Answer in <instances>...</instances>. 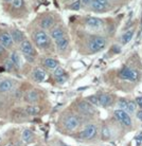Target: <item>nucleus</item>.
I'll list each match as a JSON object with an SVG mask.
<instances>
[{
  "instance_id": "f257e3e1",
  "label": "nucleus",
  "mask_w": 142,
  "mask_h": 146,
  "mask_svg": "<svg viewBox=\"0 0 142 146\" xmlns=\"http://www.w3.org/2000/svg\"><path fill=\"white\" fill-rule=\"evenodd\" d=\"M81 117L77 114H68L66 115L64 121H63V125L64 128L68 131H74L81 126Z\"/></svg>"
},
{
  "instance_id": "f03ea898",
  "label": "nucleus",
  "mask_w": 142,
  "mask_h": 146,
  "mask_svg": "<svg viewBox=\"0 0 142 146\" xmlns=\"http://www.w3.org/2000/svg\"><path fill=\"white\" fill-rule=\"evenodd\" d=\"M33 39H34L37 47L40 49H46L50 46V36L44 30H39V31L35 32Z\"/></svg>"
},
{
  "instance_id": "7ed1b4c3",
  "label": "nucleus",
  "mask_w": 142,
  "mask_h": 146,
  "mask_svg": "<svg viewBox=\"0 0 142 146\" xmlns=\"http://www.w3.org/2000/svg\"><path fill=\"white\" fill-rule=\"evenodd\" d=\"M106 44H107V40H106L104 37L95 36L88 41V49H89L92 53L100 52L106 47Z\"/></svg>"
},
{
  "instance_id": "20e7f679",
  "label": "nucleus",
  "mask_w": 142,
  "mask_h": 146,
  "mask_svg": "<svg viewBox=\"0 0 142 146\" xmlns=\"http://www.w3.org/2000/svg\"><path fill=\"white\" fill-rule=\"evenodd\" d=\"M98 135V126L95 124H88L77 135V138L82 140H92Z\"/></svg>"
},
{
  "instance_id": "39448f33",
  "label": "nucleus",
  "mask_w": 142,
  "mask_h": 146,
  "mask_svg": "<svg viewBox=\"0 0 142 146\" xmlns=\"http://www.w3.org/2000/svg\"><path fill=\"white\" fill-rule=\"evenodd\" d=\"M113 115L117 120L120 122L121 124L124 125V126H131V115L127 111L122 109H116L113 111Z\"/></svg>"
},
{
  "instance_id": "423d86ee",
  "label": "nucleus",
  "mask_w": 142,
  "mask_h": 146,
  "mask_svg": "<svg viewBox=\"0 0 142 146\" xmlns=\"http://www.w3.org/2000/svg\"><path fill=\"white\" fill-rule=\"evenodd\" d=\"M77 110L79 112L84 115H93L95 113V109L93 105H91L88 101H82L77 104Z\"/></svg>"
},
{
  "instance_id": "0eeeda50",
  "label": "nucleus",
  "mask_w": 142,
  "mask_h": 146,
  "mask_svg": "<svg viewBox=\"0 0 142 146\" xmlns=\"http://www.w3.org/2000/svg\"><path fill=\"white\" fill-rule=\"evenodd\" d=\"M119 75H120L121 78L129 80V82H135L138 78V72L136 70L129 69V68H123L120 71Z\"/></svg>"
},
{
  "instance_id": "6e6552de",
  "label": "nucleus",
  "mask_w": 142,
  "mask_h": 146,
  "mask_svg": "<svg viewBox=\"0 0 142 146\" xmlns=\"http://www.w3.org/2000/svg\"><path fill=\"white\" fill-rule=\"evenodd\" d=\"M20 51L26 55L27 57L34 56V48H33V44L30 42L29 40H23L20 44Z\"/></svg>"
},
{
  "instance_id": "1a4fd4ad",
  "label": "nucleus",
  "mask_w": 142,
  "mask_h": 146,
  "mask_svg": "<svg viewBox=\"0 0 142 146\" xmlns=\"http://www.w3.org/2000/svg\"><path fill=\"white\" fill-rule=\"evenodd\" d=\"M0 44L5 48H11L14 44V40L12 38L11 33H9V32L0 33Z\"/></svg>"
},
{
  "instance_id": "9d476101",
  "label": "nucleus",
  "mask_w": 142,
  "mask_h": 146,
  "mask_svg": "<svg viewBox=\"0 0 142 146\" xmlns=\"http://www.w3.org/2000/svg\"><path fill=\"white\" fill-rule=\"evenodd\" d=\"M33 78L38 82V83H41V82H45V80L48 78V75L46 71L43 70L41 68H35L34 71H33Z\"/></svg>"
},
{
  "instance_id": "9b49d317",
  "label": "nucleus",
  "mask_w": 142,
  "mask_h": 146,
  "mask_svg": "<svg viewBox=\"0 0 142 146\" xmlns=\"http://www.w3.org/2000/svg\"><path fill=\"white\" fill-rule=\"evenodd\" d=\"M85 22H86V26L91 29H101L103 26L102 20L97 17H88Z\"/></svg>"
},
{
  "instance_id": "f8f14e48",
  "label": "nucleus",
  "mask_w": 142,
  "mask_h": 146,
  "mask_svg": "<svg viewBox=\"0 0 142 146\" xmlns=\"http://www.w3.org/2000/svg\"><path fill=\"white\" fill-rule=\"evenodd\" d=\"M99 104L101 107L107 108V107L111 106L113 104V98L109 94H101L99 95Z\"/></svg>"
},
{
  "instance_id": "ddd939ff",
  "label": "nucleus",
  "mask_w": 142,
  "mask_h": 146,
  "mask_svg": "<svg viewBox=\"0 0 142 146\" xmlns=\"http://www.w3.org/2000/svg\"><path fill=\"white\" fill-rule=\"evenodd\" d=\"M34 138H35V135H34V133H33L31 129H29V128L23 129V131L21 133L22 142H25L26 144H31L34 141Z\"/></svg>"
},
{
  "instance_id": "4468645a",
  "label": "nucleus",
  "mask_w": 142,
  "mask_h": 146,
  "mask_svg": "<svg viewBox=\"0 0 142 146\" xmlns=\"http://www.w3.org/2000/svg\"><path fill=\"white\" fill-rule=\"evenodd\" d=\"M13 87H14V82L11 80H3L0 82V92L1 93L11 91Z\"/></svg>"
},
{
  "instance_id": "2eb2a0df",
  "label": "nucleus",
  "mask_w": 142,
  "mask_h": 146,
  "mask_svg": "<svg viewBox=\"0 0 142 146\" xmlns=\"http://www.w3.org/2000/svg\"><path fill=\"white\" fill-rule=\"evenodd\" d=\"M38 100H39V95H38V93L36 91H34V90H30L25 95V101L27 103H30V104H34Z\"/></svg>"
},
{
  "instance_id": "dca6fc26",
  "label": "nucleus",
  "mask_w": 142,
  "mask_h": 146,
  "mask_svg": "<svg viewBox=\"0 0 142 146\" xmlns=\"http://www.w3.org/2000/svg\"><path fill=\"white\" fill-rule=\"evenodd\" d=\"M43 65H44L46 68L50 70H53L54 71L58 66V62L56 59L54 58H51V57H47V58H44L43 59Z\"/></svg>"
},
{
  "instance_id": "f3484780",
  "label": "nucleus",
  "mask_w": 142,
  "mask_h": 146,
  "mask_svg": "<svg viewBox=\"0 0 142 146\" xmlns=\"http://www.w3.org/2000/svg\"><path fill=\"white\" fill-rule=\"evenodd\" d=\"M11 35L12 38L14 40V42H17V44H21L22 41L25 40V35L22 33L20 30L14 29L11 31Z\"/></svg>"
},
{
  "instance_id": "a211bd4d",
  "label": "nucleus",
  "mask_w": 142,
  "mask_h": 146,
  "mask_svg": "<svg viewBox=\"0 0 142 146\" xmlns=\"http://www.w3.org/2000/svg\"><path fill=\"white\" fill-rule=\"evenodd\" d=\"M50 37H51L52 39L56 41L58 39H62L64 38L65 36V32H64V30L62 28H55L51 31V33H50Z\"/></svg>"
},
{
  "instance_id": "6ab92c4d",
  "label": "nucleus",
  "mask_w": 142,
  "mask_h": 146,
  "mask_svg": "<svg viewBox=\"0 0 142 146\" xmlns=\"http://www.w3.org/2000/svg\"><path fill=\"white\" fill-rule=\"evenodd\" d=\"M55 46H56V49H57L58 51H65L66 49L68 48V46H69V40H68L67 37H64L62 39L56 40L55 41Z\"/></svg>"
},
{
  "instance_id": "aec40b11",
  "label": "nucleus",
  "mask_w": 142,
  "mask_h": 146,
  "mask_svg": "<svg viewBox=\"0 0 142 146\" xmlns=\"http://www.w3.org/2000/svg\"><path fill=\"white\" fill-rule=\"evenodd\" d=\"M40 112V108L36 105H29L25 108V113L27 115H30V117H34V115H37L38 113Z\"/></svg>"
},
{
  "instance_id": "412c9836",
  "label": "nucleus",
  "mask_w": 142,
  "mask_h": 146,
  "mask_svg": "<svg viewBox=\"0 0 142 146\" xmlns=\"http://www.w3.org/2000/svg\"><path fill=\"white\" fill-rule=\"evenodd\" d=\"M53 25H54V19L51 16H47L44 19H41V21H40V27L43 29H46V30L50 29Z\"/></svg>"
},
{
  "instance_id": "4be33fe9",
  "label": "nucleus",
  "mask_w": 142,
  "mask_h": 146,
  "mask_svg": "<svg viewBox=\"0 0 142 146\" xmlns=\"http://www.w3.org/2000/svg\"><path fill=\"white\" fill-rule=\"evenodd\" d=\"M12 60V62L14 64V66L16 67V68H20L21 67V57H20V55L17 53V52H12L11 54V58H10Z\"/></svg>"
},
{
  "instance_id": "5701e85b",
  "label": "nucleus",
  "mask_w": 142,
  "mask_h": 146,
  "mask_svg": "<svg viewBox=\"0 0 142 146\" xmlns=\"http://www.w3.org/2000/svg\"><path fill=\"white\" fill-rule=\"evenodd\" d=\"M90 5H91V7L97 12H105L106 7H105V5H103L102 3H100L97 0H92Z\"/></svg>"
},
{
  "instance_id": "b1692460",
  "label": "nucleus",
  "mask_w": 142,
  "mask_h": 146,
  "mask_svg": "<svg viewBox=\"0 0 142 146\" xmlns=\"http://www.w3.org/2000/svg\"><path fill=\"white\" fill-rule=\"evenodd\" d=\"M101 135H102V139L104 140V141L109 140L110 138H111V132H110V129L108 126H106V125L103 126L102 131H101Z\"/></svg>"
},
{
  "instance_id": "393cba45",
  "label": "nucleus",
  "mask_w": 142,
  "mask_h": 146,
  "mask_svg": "<svg viewBox=\"0 0 142 146\" xmlns=\"http://www.w3.org/2000/svg\"><path fill=\"white\" fill-rule=\"evenodd\" d=\"M133 36H134V31H127V32H125V33L122 35V39H121V41H122V44H128L129 41L131 40V38H133Z\"/></svg>"
},
{
  "instance_id": "a878e982",
  "label": "nucleus",
  "mask_w": 142,
  "mask_h": 146,
  "mask_svg": "<svg viewBox=\"0 0 142 146\" xmlns=\"http://www.w3.org/2000/svg\"><path fill=\"white\" fill-rule=\"evenodd\" d=\"M136 108H137V103L134 102V101H128L126 111H127L128 113L136 112Z\"/></svg>"
},
{
  "instance_id": "bb28decb",
  "label": "nucleus",
  "mask_w": 142,
  "mask_h": 146,
  "mask_svg": "<svg viewBox=\"0 0 142 146\" xmlns=\"http://www.w3.org/2000/svg\"><path fill=\"white\" fill-rule=\"evenodd\" d=\"M87 101L93 106H100V104H99V95H91L87 99Z\"/></svg>"
},
{
  "instance_id": "cd10ccee",
  "label": "nucleus",
  "mask_w": 142,
  "mask_h": 146,
  "mask_svg": "<svg viewBox=\"0 0 142 146\" xmlns=\"http://www.w3.org/2000/svg\"><path fill=\"white\" fill-rule=\"evenodd\" d=\"M127 103L128 101L125 99H120L118 101V107H119V109H122V110H125L126 111V108H127Z\"/></svg>"
},
{
  "instance_id": "c85d7f7f",
  "label": "nucleus",
  "mask_w": 142,
  "mask_h": 146,
  "mask_svg": "<svg viewBox=\"0 0 142 146\" xmlns=\"http://www.w3.org/2000/svg\"><path fill=\"white\" fill-rule=\"evenodd\" d=\"M53 74H54L55 78L59 76H63V75H65V70L63 69L62 67H57V68L53 71Z\"/></svg>"
},
{
  "instance_id": "c756f323",
  "label": "nucleus",
  "mask_w": 142,
  "mask_h": 146,
  "mask_svg": "<svg viewBox=\"0 0 142 146\" xmlns=\"http://www.w3.org/2000/svg\"><path fill=\"white\" fill-rule=\"evenodd\" d=\"M81 4H82V1L77 0L75 2H73V3L70 5V9L73 10V11H79V10L81 9Z\"/></svg>"
},
{
  "instance_id": "7c9ffc66",
  "label": "nucleus",
  "mask_w": 142,
  "mask_h": 146,
  "mask_svg": "<svg viewBox=\"0 0 142 146\" xmlns=\"http://www.w3.org/2000/svg\"><path fill=\"white\" fill-rule=\"evenodd\" d=\"M135 142H136V145L137 146H139L142 143V131L139 132L138 135L135 137Z\"/></svg>"
},
{
  "instance_id": "2f4dec72",
  "label": "nucleus",
  "mask_w": 142,
  "mask_h": 146,
  "mask_svg": "<svg viewBox=\"0 0 142 146\" xmlns=\"http://www.w3.org/2000/svg\"><path fill=\"white\" fill-rule=\"evenodd\" d=\"M67 78H68V76L67 75H63V76H59V77H56L55 80H56V82H57L58 84H64L66 80H67Z\"/></svg>"
},
{
  "instance_id": "473e14b6",
  "label": "nucleus",
  "mask_w": 142,
  "mask_h": 146,
  "mask_svg": "<svg viewBox=\"0 0 142 146\" xmlns=\"http://www.w3.org/2000/svg\"><path fill=\"white\" fill-rule=\"evenodd\" d=\"M12 3H13V7H20L23 4V0H13Z\"/></svg>"
},
{
  "instance_id": "72a5a7b5",
  "label": "nucleus",
  "mask_w": 142,
  "mask_h": 146,
  "mask_svg": "<svg viewBox=\"0 0 142 146\" xmlns=\"http://www.w3.org/2000/svg\"><path fill=\"white\" fill-rule=\"evenodd\" d=\"M5 67H7V70H12V68L15 66H14V64L12 62L11 59H9V60H7V62H5Z\"/></svg>"
},
{
  "instance_id": "f704fd0d",
  "label": "nucleus",
  "mask_w": 142,
  "mask_h": 146,
  "mask_svg": "<svg viewBox=\"0 0 142 146\" xmlns=\"http://www.w3.org/2000/svg\"><path fill=\"white\" fill-rule=\"evenodd\" d=\"M136 117L139 121L142 122V109H139L138 111H136Z\"/></svg>"
},
{
  "instance_id": "c9c22d12",
  "label": "nucleus",
  "mask_w": 142,
  "mask_h": 146,
  "mask_svg": "<svg viewBox=\"0 0 142 146\" xmlns=\"http://www.w3.org/2000/svg\"><path fill=\"white\" fill-rule=\"evenodd\" d=\"M136 103H137V105L139 106L140 109H142V96H139L136 99Z\"/></svg>"
},
{
  "instance_id": "e433bc0d",
  "label": "nucleus",
  "mask_w": 142,
  "mask_h": 146,
  "mask_svg": "<svg viewBox=\"0 0 142 146\" xmlns=\"http://www.w3.org/2000/svg\"><path fill=\"white\" fill-rule=\"evenodd\" d=\"M81 1H82V3L84 4V5H88V4H91L92 0H81Z\"/></svg>"
},
{
  "instance_id": "4c0bfd02",
  "label": "nucleus",
  "mask_w": 142,
  "mask_h": 146,
  "mask_svg": "<svg viewBox=\"0 0 142 146\" xmlns=\"http://www.w3.org/2000/svg\"><path fill=\"white\" fill-rule=\"evenodd\" d=\"M5 49H7V48L3 47L2 44H0V55H1V54H3L4 52H5Z\"/></svg>"
},
{
  "instance_id": "58836bf2",
  "label": "nucleus",
  "mask_w": 142,
  "mask_h": 146,
  "mask_svg": "<svg viewBox=\"0 0 142 146\" xmlns=\"http://www.w3.org/2000/svg\"><path fill=\"white\" fill-rule=\"evenodd\" d=\"M97 1H99L100 3H102L103 5H105V7H107V0H97Z\"/></svg>"
},
{
  "instance_id": "ea45409f",
  "label": "nucleus",
  "mask_w": 142,
  "mask_h": 146,
  "mask_svg": "<svg viewBox=\"0 0 142 146\" xmlns=\"http://www.w3.org/2000/svg\"><path fill=\"white\" fill-rule=\"evenodd\" d=\"M4 146H18V145H15V144H12V143H7Z\"/></svg>"
},
{
  "instance_id": "a19ab883",
  "label": "nucleus",
  "mask_w": 142,
  "mask_h": 146,
  "mask_svg": "<svg viewBox=\"0 0 142 146\" xmlns=\"http://www.w3.org/2000/svg\"><path fill=\"white\" fill-rule=\"evenodd\" d=\"M5 2H13V0H4Z\"/></svg>"
},
{
  "instance_id": "79ce46f5",
  "label": "nucleus",
  "mask_w": 142,
  "mask_h": 146,
  "mask_svg": "<svg viewBox=\"0 0 142 146\" xmlns=\"http://www.w3.org/2000/svg\"><path fill=\"white\" fill-rule=\"evenodd\" d=\"M27 146H38V145H36V144H33V145H31V144H28Z\"/></svg>"
},
{
  "instance_id": "37998d69",
  "label": "nucleus",
  "mask_w": 142,
  "mask_h": 146,
  "mask_svg": "<svg viewBox=\"0 0 142 146\" xmlns=\"http://www.w3.org/2000/svg\"><path fill=\"white\" fill-rule=\"evenodd\" d=\"M141 146H142V144H141Z\"/></svg>"
}]
</instances>
